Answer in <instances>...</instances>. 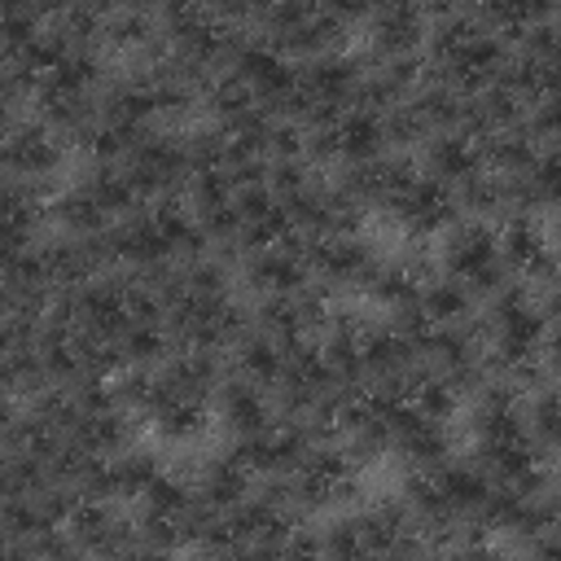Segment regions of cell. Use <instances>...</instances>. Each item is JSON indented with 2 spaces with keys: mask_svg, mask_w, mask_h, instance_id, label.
Wrapping results in <instances>:
<instances>
[{
  "mask_svg": "<svg viewBox=\"0 0 561 561\" xmlns=\"http://www.w3.org/2000/svg\"><path fill=\"white\" fill-rule=\"evenodd\" d=\"M526 561H561V526L526 539Z\"/></svg>",
  "mask_w": 561,
  "mask_h": 561,
  "instance_id": "9",
  "label": "cell"
},
{
  "mask_svg": "<svg viewBox=\"0 0 561 561\" xmlns=\"http://www.w3.org/2000/svg\"><path fill=\"white\" fill-rule=\"evenodd\" d=\"M500 259L508 263V272H548V250L535 224L513 219L500 237Z\"/></svg>",
  "mask_w": 561,
  "mask_h": 561,
  "instance_id": "4",
  "label": "cell"
},
{
  "mask_svg": "<svg viewBox=\"0 0 561 561\" xmlns=\"http://www.w3.org/2000/svg\"><path fill=\"white\" fill-rule=\"evenodd\" d=\"M421 311L425 320H443V324H456L465 311H469V289L460 280H430L421 289Z\"/></svg>",
  "mask_w": 561,
  "mask_h": 561,
  "instance_id": "7",
  "label": "cell"
},
{
  "mask_svg": "<svg viewBox=\"0 0 561 561\" xmlns=\"http://www.w3.org/2000/svg\"><path fill=\"white\" fill-rule=\"evenodd\" d=\"M245 495V469L232 456H219L202 469V500L215 508H237Z\"/></svg>",
  "mask_w": 561,
  "mask_h": 561,
  "instance_id": "6",
  "label": "cell"
},
{
  "mask_svg": "<svg viewBox=\"0 0 561 561\" xmlns=\"http://www.w3.org/2000/svg\"><path fill=\"white\" fill-rule=\"evenodd\" d=\"M118 561H167V548H153V543L140 539V543H127Z\"/></svg>",
  "mask_w": 561,
  "mask_h": 561,
  "instance_id": "10",
  "label": "cell"
},
{
  "mask_svg": "<svg viewBox=\"0 0 561 561\" xmlns=\"http://www.w3.org/2000/svg\"><path fill=\"white\" fill-rule=\"evenodd\" d=\"M57 219H61L70 232H79V237H101V228H105V210H101L83 188H75L70 197H61Z\"/></svg>",
  "mask_w": 561,
  "mask_h": 561,
  "instance_id": "8",
  "label": "cell"
},
{
  "mask_svg": "<svg viewBox=\"0 0 561 561\" xmlns=\"http://www.w3.org/2000/svg\"><path fill=\"white\" fill-rule=\"evenodd\" d=\"M9 167H13V175L39 180V175H48V171L61 167V149H57V140L48 131L26 127V131H13L9 136Z\"/></svg>",
  "mask_w": 561,
  "mask_h": 561,
  "instance_id": "2",
  "label": "cell"
},
{
  "mask_svg": "<svg viewBox=\"0 0 561 561\" xmlns=\"http://www.w3.org/2000/svg\"><path fill=\"white\" fill-rule=\"evenodd\" d=\"M224 421L237 430V438L245 434H263L267 430V403L250 381H228L224 386Z\"/></svg>",
  "mask_w": 561,
  "mask_h": 561,
  "instance_id": "5",
  "label": "cell"
},
{
  "mask_svg": "<svg viewBox=\"0 0 561 561\" xmlns=\"http://www.w3.org/2000/svg\"><path fill=\"white\" fill-rule=\"evenodd\" d=\"M478 162H482V149L469 140V136H438L434 145H430V171H434V180L438 184H460V180H469L473 171H478Z\"/></svg>",
  "mask_w": 561,
  "mask_h": 561,
  "instance_id": "3",
  "label": "cell"
},
{
  "mask_svg": "<svg viewBox=\"0 0 561 561\" xmlns=\"http://www.w3.org/2000/svg\"><path fill=\"white\" fill-rule=\"evenodd\" d=\"M421 35V13L408 4H386L373 13V44L381 57H412V44Z\"/></svg>",
  "mask_w": 561,
  "mask_h": 561,
  "instance_id": "1",
  "label": "cell"
}]
</instances>
